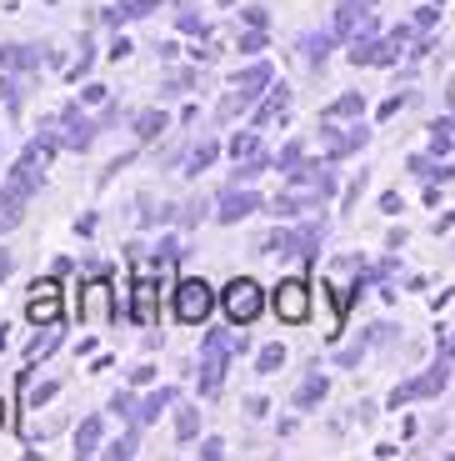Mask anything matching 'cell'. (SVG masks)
<instances>
[{
	"label": "cell",
	"mask_w": 455,
	"mask_h": 461,
	"mask_svg": "<svg viewBox=\"0 0 455 461\" xmlns=\"http://www.w3.org/2000/svg\"><path fill=\"white\" fill-rule=\"evenodd\" d=\"M165 126H171V115H165V111H140L136 115V136L140 140H156Z\"/></svg>",
	"instance_id": "83f0119b"
},
{
	"label": "cell",
	"mask_w": 455,
	"mask_h": 461,
	"mask_svg": "<svg viewBox=\"0 0 455 461\" xmlns=\"http://www.w3.org/2000/svg\"><path fill=\"white\" fill-rule=\"evenodd\" d=\"M271 166H275V156H265V150H261V156H251V161H236V166H230V185H251L255 176L271 171Z\"/></svg>",
	"instance_id": "44dd1931"
},
{
	"label": "cell",
	"mask_w": 455,
	"mask_h": 461,
	"mask_svg": "<svg viewBox=\"0 0 455 461\" xmlns=\"http://www.w3.org/2000/svg\"><path fill=\"white\" fill-rule=\"evenodd\" d=\"M236 50H240V56H261V50H265V31H261V25H251L245 35H236Z\"/></svg>",
	"instance_id": "d6a6232c"
},
{
	"label": "cell",
	"mask_w": 455,
	"mask_h": 461,
	"mask_svg": "<svg viewBox=\"0 0 455 461\" xmlns=\"http://www.w3.org/2000/svg\"><path fill=\"white\" fill-rule=\"evenodd\" d=\"M400 105H406V95H390V101H386V105H380V111H376V115H380V121H390V115H396V111H400Z\"/></svg>",
	"instance_id": "c3c4849f"
},
{
	"label": "cell",
	"mask_w": 455,
	"mask_h": 461,
	"mask_svg": "<svg viewBox=\"0 0 455 461\" xmlns=\"http://www.w3.org/2000/svg\"><path fill=\"white\" fill-rule=\"evenodd\" d=\"M111 411H115V416H136V396H130V392H115Z\"/></svg>",
	"instance_id": "ab89813d"
},
{
	"label": "cell",
	"mask_w": 455,
	"mask_h": 461,
	"mask_svg": "<svg viewBox=\"0 0 455 461\" xmlns=\"http://www.w3.org/2000/svg\"><path fill=\"white\" fill-rule=\"evenodd\" d=\"M201 456H205V461H216V456H226V441H220V437L201 441Z\"/></svg>",
	"instance_id": "b9f144b4"
},
{
	"label": "cell",
	"mask_w": 455,
	"mask_h": 461,
	"mask_svg": "<svg viewBox=\"0 0 455 461\" xmlns=\"http://www.w3.org/2000/svg\"><path fill=\"white\" fill-rule=\"evenodd\" d=\"M175 221H181V226H201V221H205V201H191Z\"/></svg>",
	"instance_id": "8d00e7d4"
},
{
	"label": "cell",
	"mask_w": 455,
	"mask_h": 461,
	"mask_svg": "<svg viewBox=\"0 0 455 461\" xmlns=\"http://www.w3.org/2000/svg\"><path fill=\"white\" fill-rule=\"evenodd\" d=\"M175 21H181V31H195V35H201V15H195V11H181Z\"/></svg>",
	"instance_id": "7dc6e473"
},
{
	"label": "cell",
	"mask_w": 455,
	"mask_h": 461,
	"mask_svg": "<svg viewBox=\"0 0 455 461\" xmlns=\"http://www.w3.org/2000/svg\"><path fill=\"white\" fill-rule=\"evenodd\" d=\"M271 306H275V316H281V321H290V326L310 321V286L300 276H285L281 286H275Z\"/></svg>",
	"instance_id": "52a82bcc"
},
{
	"label": "cell",
	"mask_w": 455,
	"mask_h": 461,
	"mask_svg": "<svg viewBox=\"0 0 455 461\" xmlns=\"http://www.w3.org/2000/svg\"><path fill=\"white\" fill-rule=\"evenodd\" d=\"M271 81H275V66H265V60H255V66H251V70H240V76H236V81H230V86H240V91L261 95V91H265V86H271Z\"/></svg>",
	"instance_id": "ffe728a7"
},
{
	"label": "cell",
	"mask_w": 455,
	"mask_h": 461,
	"mask_svg": "<svg viewBox=\"0 0 455 461\" xmlns=\"http://www.w3.org/2000/svg\"><path fill=\"white\" fill-rule=\"evenodd\" d=\"M85 105H101L105 101V86H85V95H80Z\"/></svg>",
	"instance_id": "f907efd6"
},
{
	"label": "cell",
	"mask_w": 455,
	"mask_h": 461,
	"mask_svg": "<svg viewBox=\"0 0 455 461\" xmlns=\"http://www.w3.org/2000/svg\"><path fill=\"white\" fill-rule=\"evenodd\" d=\"M361 111H365V95L345 91V95H335V101L326 105V121H361Z\"/></svg>",
	"instance_id": "d6986e66"
},
{
	"label": "cell",
	"mask_w": 455,
	"mask_h": 461,
	"mask_svg": "<svg viewBox=\"0 0 455 461\" xmlns=\"http://www.w3.org/2000/svg\"><path fill=\"white\" fill-rule=\"evenodd\" d=\"M281 361H285V346H261L255 371H261V376H275V371H281Z\"/></svg>",
	"instance_id": "4dcf8cb0"
},
{
	"label": "cell",
	"mask_w": 455,
	"mask_h": 461,
	"mask_svg": "<svg viewBox=\"0 0 455 461\" xmlns=\"http://www.w3.org/2000/svg\"><path fill=\"white\" fill-rule=\"evenodd\" d=\"M191 86H195V76H191V70H175L171 81H165V95H185Z\"/></svg>",
	"instance_id": "d590c367"
},
{
	"label": "cell",
	"mask_w": 455,
	"mask_h": 461,
	"mask_svg": "<svg viewBox=\"0 0 455 461\" xmlns=\"http://www.w3.org/2000/svg\"><path fill=\"white\" fill-rule=\"evenodd\" d=\"M335 41H341L335 31H320V35H306V41H300V50H306V60H316V66H320V60H326V50L335 46Z\"/></svg>",
	"instance_id": "f1b7e54d"
},
{
	"label": "cell",
	"mask_w": 455,
	"mask_h": 461,
	"mask_svg": "<svg viewBox=\"0 0 455 461\" xmlns=\"http://www.w3.org/2000/svg\"><path fill=\"white\" fill-rule=\"evenodd\" d=\"M220 306H226L230 326H251L255 316L265 312V291H261V281H251V276H236L226 291H220Z\"/></svg>",
	"instance_id": "277c9868"
},
{
	"label": "cell",
	"mask_w": 455,
	"mask_h": 461,
	"mask_svg": "<svg viewBox=\"0 0 455 461\" xmlns=\"http://www.w3.org/2000/svg\"><path fill=\"white\" fill-rule=\"evenodd\" d=\"M431 150H435V156L455 150V115H441V121L431 126Z\"/></svg>",
	"instance_id": "d4e9b609"
},
{
	"label": "cell",
	"mask_w": 455,
	"mask_h": 461,
	"mask_svg": "<svg viewBox=\"0 0 455 461\" xmlns=\"http://www.w3.org/2000/svg\"><path fill=\"white\" fill-rule=\"evenodd\" d=\"M210 312H216V291H210V281H201V276L175 281V316H181L185 326H201Z\"/></svg>",
	"instance_id": "5b68a950"
},
{
	"label": "cell",
	"mask_w": 455,
	"mask_h": 461,
	"mask_svg": "<svg viewBox=\"0 0 455 461\" xmlns=\"http://www.w3.org/2000/svg\"><path fill=\"white\" fill-rule=\"evenodd\" d=\"M240 15H245V25H261V31H265V21H271V15H265V5H245Z\"/></svg>",
	"instance_id": "7bdbcfd3"
},
{
	"label": "cell",
	"mask_w": 455,
	"mask_h": 461,
	"mask_svg": "<svg viewBox=\"0 0 455 461\" xmlns=\"http://www.w3.org/2000/svg\"><path fill=\"white\" fill-rule=\"evenodd\" d=\"M220 5H236V0H220Z\"/></svg>",
	"instance_id": "6f0895ef"
},
{
	"label": "cell",
	"mask_w": 455,
	"mask_h": 461,
	"mask_svg": "<svg viewBox=\"0 0 455 461\" xmlns=\"http://www.w3.org/2000/svg\"><path fill=\"white\" fill-rule=\"evenodd\" d=\"M406 166H410L415 176H425V181H435V185H441V181H451V176H455V166H435L431 156H410Z\"/></svg>",
	"instance_id": "484cf974"
},
{
	"label": "cell",
	"mask_w": 455,
	"mask_h": 461,
	"mask_svg": "<svg viewBox=\"0 0 455 461\" xmlns=\"http://www.w3.org/2000/svg\"><path fill=\"white\" fill-rule=\"evenodd\" d=\"M0 427H5V402H0Z\"/></svg>",
	"instance_id": "9f6ffc18"
},
{
	"label": "cell",
	"mask_w": 455,
	"mask_h": 461,
	"mask_svg": "<svg viewBox=\"0 0 455 461\" xmlns=\"http://www.w3.org/2000/svg\"><path fill=\"white\" fill-rule=\"evenodd\" d=\"M261 211H265V216H275V221H290V216H300V211H306V201H300L296 191H285V196H271Z\"/></svg>",
	"instance_id": "7402d4cb"
},
{
	"label": "cell",
	"mask_w": 455,
	"mask_h": 461,
	"mask_svg": "<svg viewBox=\"0 0 455 461\" xmlns=\"http://www.w3.org/2000/svg\"><path fill=\"white\" fill-rule=\"evenodd\" d=\"M91 56H95V50H91V41H85V46H80V56L70 60V70H66L70 81H80V76H85V70H91Z\"/></svg>",
	"instance_id": "e575fe53"
},
{
	"label": "cell",
	"mask_w": 455,
	"mask_h": 461,
	"mask_svg": "<svg viewBox=\"0 0 455 461\" xmlns=\"http://www.w3.org/2000/svg\"><path fill=\"white\" fill-rule=\"evenodd\" d=\"M56 392H60V381H46V386H35V396H25V406H46Z\"/></svg>",
	"instance_id": "f35d334b"
},
{
	"label": "cell",
	"mask_w": 455,
	"mask_h": 461,
	"mask_svg": "<svg viewBox=\"0 0 455 461\" xmlns=\"http://www.w3.org/2000/svg\"><path fill=\"white\" fill-rule=\"evenodd\" d=\"M126 21H130V11H126V5H111V11H105V25H111V31H120Z\"/></svg>",
	"instance_id": "60d3db41"
},
{
	"label": "cell",
	"mask_w": 455,
	"mask_h": 461,
	"mask_svg": "<svg viewBox=\"0 0 455 461\" xmlns=\"http://www.w3.org/2000/svg\"><path fill=\"white\" fill-rule=\"evenodd\" d=\"M316 402H326V376H316V371H310V376L300 381V392H296V406H300V411H310Z\"/></svg>",
	"instance_id": "4316f807"
},
{
	"label": "cell",
	"mask_w": 455,
	"mask_h": 461,
	"mask_svg": "<svg viewBox=\"0 0 455 461\" xmlns=\"http://www.w3.org/2000/svg\"><path fill=\"white\" fill-rule=\"evenodd\" d=\"M245 406H251V416H265V411H271V402H265V396H251Z\"/></svg>",
	"instance_id": "f5cc1de1"
},
{
	"label": "cell",
	"mask_w": 455,
	"mask_h": 461,
	"mask_svg": "<svg viewBox=\"0 0 455 461\" xmlns=\"http://www.w3.org/2000/svg\"><path fill=\"white\" fill-rule=\"evenodd\" d=\"M300 156H306V140H290V146H281V156H275V171H296L300 166Z\"/></svg>",
	"instance_id": "1f68e13d"
},
{
	"label": "cell",
	"mask_w": 455,
	"mask_h": 461,
	"mask_svg": "<svg viewBox=\"0 0 455 461\" xmlns=\"http://www.w3.org/2000/svg\"><path fill=\"white\" fill-rule=\"evenodd\" d=\"M265 201L255 196V191H245V185H230L226 196H220V206H216V221L220 226H236V221H245L251 211H261Z\"/></svg>",
	"instance_id": "4fadbf2b"
},
{
	"label": "cell",
	"mask_w": 455,
	"mask_h": 461,
	"mask_svg": "<svg viewBox=\"0 0 455 461\" xmlns=\"http://www.w3.org/2000/svg\"><path fill=\"white\" fill-rule=\"evenodd\" d=\"M136 261V281H130V306L126 316L136 326H156L160 321V296H156V261H146V256H130Z\"/></svg>",
	"instance_id": "3957f363"
},
{
	"label": "cell",
	"mask_w": 455,
	"mask_h": 461,
	"mask_svg": "<svg viewBox=\"0 0 455 461\" xmlns=\"http://www.w3.org/2000/svg\"><path fill=\"white\" fill-rule=\"evenodd\" d=\"M105 456H120V461H126V456H136V431H130V437H120L115 447H105Z\"/></svg>",
	"instance_id": "74e56055"
},
{
	"label": "cell",
	"mask_w": 455,
	"mask_h": 461,
	"mask_svg": "<svg viewBox=\"0 0 455 461\" xmlns=\"http://www.w3.org/2000/svg\"><path fill=\"white\" fill-rule=\"evenodd\" d=\"M226 150H230V161H251V156H261V136H255V126L251 131H236Z\"/></svg>",
	"instance_id": "603a6c76"
},
{
	"label": "cell",
	"mask_w": 455,
	"mask_h": 461,
	"mask_svg": "<svg viewBox=\"0 0 455 461\" xmlns=\"http://www.w3.org/2000/svg\"><path fill=\"white\" fill-rule=\"evenodd\" d=\"M120 56H130V41H126V35H115V41H111V60H120Z\"/></svg>",
	"instance_id": "681fc988"
},
{
	"label": "cell",
	"mask_w": 455,
	"mask_h": 461,
	"mask_svg": "<svg viewBox=\"0 0 455 461\" xmlns=\"http://www.w3.org/2000/svg\"><path fill=\"white\" fill-rule=\"evenodd\" d=\"M160 0H126V11H130V21H136V15H150L156 11Z\"/></svg>",
	"instance_id": "f6af8a7d"
},
{
	"label": "cell",
	"mask_w": 455,
	"mask_h": 461,
	"mask_svg": "<svg viewBox=\"0 0 455 461\" xmlns=\"http://www.w3.org/2000/svg\"><path fill=\"white\" fill-rule=\"evenodd\" d=\"M175 431H181V441H191L195 431H201V411H195V406H181V427Z\"/></svg>",
	"instance_id": "836d02e7"
},
{
	"label": "cell",
	"mask_w": 455,
	"mask_h": 461,
	"mask_svg": "<svg viewBox=\"0 0 455 461\" xmlns=\"http://www.w3.org/2000/svg\"><path fill=\"white\" fill-rule=\"evenodd\" d=\"M380 211H386V216H400V211H406V201H400L396 191H386V196H380Z\"/></svg>",
	"instance_id": "ee69618b"
},
{
	"label": "cell",
	"mask_w": 455,
	"mask_h": 461,
	"mask_svg": "<svg viewBox=\"0 0 455 461\" xmlns=\"http://www.w3.org/2000/svg\"><path fill=\"white\" fill-rule=\"evenodd\" d=\"M216 140H195V150H191V166H185V171H191V176H201L205 171V166H210V161H216Z\"/></svg>",
	"instance_id": "f546056e"
},
{
	"label": "cell",
	"mask_w": 455,
	"mask_h": 461,
	"mask_svg": "<svg viewBox=\"0 0 455 461\" xmlns=\"http://www.w3.org/2000/svg\"><path fill=\"white\" fill-rule=\"evenodd\" d=\"M40 176L46 171H35V166H15L11 176H5V185H0V230H15L25 216V206H31L35 196V185H40Z\"/></svg>",
	"instance_id": "6da1fadb"
},
{
	"label": "cell",
	"mask_w": 455,
	"mask_h": 461,
	"mask_svg": "<svg viewBox=\"0 0 455 461\" xmlns=\"http://www.w3.org/2000/svg\"><path fill=\"white\" fill-rule=\"evenodd\" d=\"M5 271H11V256H5V251H0V276H5Z\"/></svg>",
	"instance_id": "11a10c76"
},
{
	"label": "cell",
	"mask_w": 455,
	"mask_h": 461,
	"mask_svg": "<svg viewBox=\"0 0 455 461\" xmlns=\"http://www.w3.org/2000/svg\"><path fill=\"white\" fill-rule=\"evenodd\" d=\"M115 312H120V306H115V286H111V281H91V286L80 291V316H85L91 326L115 321Z\"/></svg>",
	"instance_id": "8fae6325"
},
{
	"label": "cell",
	"mask_w": 455,
	"mask_h": 461,
	"mask_svg": "<svg viewBox=\"0 0 455 461\" xmlns=\"http://www.w3.org/2000/svg\"><path fill=\"white\" fill-rule=\"evenodd\" d=\"M56 131H60V146L66 150H91V140L101 136V121H91V115L80 111V105H66V111L56 115Z\"/></svg>",
	"instance_id": "8992f818"
},
{
	"label": "cell",
	"mask_w": 455,
	"mask_h": 461,
	"mask_svg": "<svg viewBox=\"0 0 455 461\" xmlns=\"http://www.w3.org/2000/svg\"><path fill=\"white\" fill-rule=\"evenodd\" d=\"M285 105H290V91H285V86H275V91L265 95L261 105H255L251 126H255V131H265V126H271V121H281V115H285Z\"/></svg>",
	"instance_id": "5bb4252c"
},
{
	"label": "cell",
	"mask_w": 455,
	"mask_h": 461,
	"mask_svg": "<svg viewBox=\"0 0 455 461\" xmlns=\"http://www.w3.org/2000/svg\"><path fill=\"white\" fill-rule=\"evenodd\" d=\"M370 11H376V0H341V5H335V25H330V31L341 35V41H355V35H376V21H370Z\"/></svg>",
	"instance_id": "30bf717a"
},
{
	"label": "cell",
	"mask_w": 455,
	"mask_h": 461,
	"mask_svg": "<svg viewBox=\"0 0 455 461\" xmlns=\"http://www.w3.org/2000/svg\"><path fill=\"white\" fill-rule=\"evenodd\" d=\"M445 381H451V366H445V361H435L431 371H421V376H410L406 386H396V392H390V406L431 402V396H441V392H445Z\"/></svg>",
	"instance_id": "9c48e42d"
},
{
	"label": "cell",
	"mask_w": 455,
	"mask_h": 461,
	"mask_svg": "<svg viewBox=\"0 0 455 461\" xmlns=\"http://www.w3.org/2000/svg\"><path fill=\"white\" fill-rule=\"evenodd\" d=\"M435 25V5H421V11H415V31H431Z\"/></svg>",
	"instance_id": "bcb514c9"
},
{
	"label": "cell",
	"mask_w": 455,
	"mask_h": 461,
	"mask_svg": "<svg viewBox=\"0 0 455 461\" xmlns=\"http://www.w3.org/2000/svg\"><path fill=\"white\" fill-rule=\"evenodd\" d=\"M230 351H245V336H240V331H210V336H205V351H201V396H216L220 392Z\"/></svg>",
	"instance_id": "7a4b0ae2"
},
{
	"label": "cell",
	"mask_w": 455,
	"mask_h": 461,
	"mask_svg": "<svg viewBox=\"0 0 455 461\" xmlns=\"http://www.w3.org/2000/svg\"><path fill=\"white\" fill-rule=\"evenodd\" d=\"M365 140H370V126H351V131H341L335 121H326V126H320V146H326V156H330V161H341V156L361 150Z\"/></svg>",
	"instance_id": "7c38bea8"
},
{
	"label": "cell",
	"mask_w": 455,
	"mask_h": 461,
	"mask_svg": "<svg viewBox=\"0 0 455 461\" xmlns=\"http://www.w3.org/2000/svg\"><path fill=\"white\" fill-rule=\"evenodd\" d=\"M101 431H105L101 416H85L76 427V456H95V451H101Z\"/></svg>",
	"instance_id": "ac0fdd59"
},
{
	"label": "cell",
	"mask_w": 455,
	"mask_h": 461,
	"mask_svg": "<svg viewBox=\"0 0 455 461\" xmlns=\"http://www.w3.org/2000/svg\"><path fill=\"white\" fill-rule=\"evenodd\" d=\"M25 316H31L35 326H50L66 316V301H60V281L46 276V281H35L31 296H25Z\"/></svg>",
	"instance_id": "ba28073f"
},
{
	"label": "cell",
	"mask_w": 455,
	"mask_h": 461,
	"mask_svg": "<svg viewBox=\"0 0 455 461\" xmlns=\"http://www.w3.org/2000/svg\"><path fill=\"white\" fill-rule=\"evenodd\" d=\"M251 101H255V95H251V91H240V86H236V91H230L226 101L216 105V115H220V121H226V126H230L236 115H245V111H251Z\"/></svg>",
	"instance_id": "cb8c5ba5"
},
{
	"label": "cell",
	"mask_w": 455,
	"mask_h": 461,
	"mask_svg": "<svg viewBox=\"0 0 455 461\" xmlns=\"http://www.w3.org/2000/svg\"><path fill=\"white\" fill-rule=\"evenodd\" d=\"M60 346V321H50V326H40V336H35L31 346H25V366H40V361L50 357Z\"/></svg>",
	"instance_id": "2e32d148"
},
{
	"label": "cell",
	"mask_w": 455,
	"mask_h": 461,
	"mask_svg": "<svg viewBox=\"0 0 455 461\" xmlns=\"http://www.w3.org/2000/svg\"><path fill=\"white\" fill-rule=\"evenodd\" d=\"M40 60L46 56L35 46H0V70H35Z\"/></svg>",
	"instance_id": "e0dca14e"
},
{
	"label": "cell",
	"mask_w": 455,
	"mask_h": 461,
	"mask_svg": "<svg viewBox=\"0 0 455 461\" xmlns=\"http://www.w3.org/2000/svg\"><path fill=\"white\" fill-rule=\"evenodd\" d=\"M451 226H455V211H445V216L435 221V236H441V230H451Z\"/></svg>",
	"instance_id": "db71d44e"
},
{
	"label": "cell",
	"mask_w": 455,
	"mask_h": 461,
	"mask_svg": "<svg viewBox=\"0 0 455 461\" xmlns=\"http://www.w3.org/2000/svg\"><path fill=\"white\" fill-rule=\"evenodd\" d=\"M175 396H181V392H175V386H156V392H150L146 402H140L136 421H140V427H156V421H160V411H165V406H171Z\"/></svg>",
	"instance_id": "9a60e30c"
},
{
	"label": "cell",
	"mask_w": 455,
	"mask_h": 461,
	"mask_svg": "<svg viewBox=\"0 0 455 461\" xmlns=\"http://www.w3.org/2000/svg\"><path fill=\"white\" fill-rule=\"evenodd\" d=\"M130 381H136V386H146V381H156V366H136V371H130Z\"/></svg>",
	"instance_id": "816d5d0a"
}]
</instances>
